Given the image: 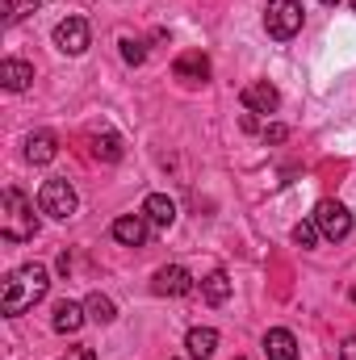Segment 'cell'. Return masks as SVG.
I'll return each instance as SVG.
<instances>
[{
	"label": "cell",
	"instance_id": "cell-1",
	"mask_svg": "<svg viewBox=\"0 0 356 360\" xmlns=\"http://www.w3.org/2000/svg\"><path fill=\"white\" fill-rule=\"evenodd\" d=\"M46 289H51V272L42 269V264H21L17 272H8V281H4L0 310H4L8 319H17V314H25L30 306H38V302L46 297Z\"/></svg>",
	"mask_w": 356,
	"mask_h": 360
},
{
	"label": "cell",
	"instance_id": "cell-2",
	"mask_svg": "<svg viewBox=\"0 0 356 360\" xmlns=\"http://www.w3.org/2000/svg\"><path fill=\"white\" fill-rule=\"evenodd\" d=\"M0 235L4 243H30L38 235V214L21 188H4L0 197Z\"/></svg>",
	"mask_w": 356,
	"mask_h": 360
},
{
	"label": "cell",
	"instance_id": "cell-3",
	"mask_svg": "<svg viewBox=\"0 0 356 360\" xmlns=\"http://www.w3.org/2000/svg\"><path fill=\"white\" fill-rule=\"evenodd\" d=\"M265 30H268V38L289 42V38L302 30V4H298V0H268Z\"/></svg>",
	"mask_w": 356,
	"mask_h": 360
},
{
	"label": "cell",
	"instance_id": "cell-4",
	"mask_svg": "<svg viewBox=\"0 0 356 360\" xmlns=\"http://www.w3.org/2000/svg\"><path fill=\"white\" fill-rule=\"evenodd\" d=\"M314 226H319V235L323 239H331V243H340V239H348L352 235V214H348V205H340V201H319L314 205Z\"/></svg>",
	"mask_w": 356,
	"mask_h": 360
},
{
	"label": "cell",
	"instance_id": "cell-5",
	"mask_svg": "<svg viewBox=\"0 0 356 360\" xmlns=\"http://www.w3.org/2000/svg\"><path fill=\"white\" fill-rule=\"evenodd\" d=\"M38 205H42V214H51V218H59V222H68L72 214H76V188L68 184V180H46L42 188H38Z\"/></svg>",
	"mask_w": 356,
	"mask_h": 360
},
{
	"label": "cell",
	"instance_id": "cell-6",
	"mask_svg": "<svg viewBox=\"0 0 356 360\" xmlns=\"http://www.w3.org/2000/svg\"><path fill=\"white\" fill-rule=\"evenodd\" d=\"M92 42V30L84 17H68V21H59L55 25V46L63 51V55H84Z\"/></svg>",
	"mask_w": 356,
	"mask_h": 360
},
{
	"label": "cell",
	"instance_id": "cell-7",
	"mask_svg": "<svg viewBox=\"0 0 356 360\" xmlns=\"http://www.w3.org/2000/svg\"><path fill=\"white\" fill-rule=\"evenodd\" d=\"M151 289H155L160 297H184V293H193V276L180 269V264H168V269L155 272Z\"/></svg>",
	"mask_w": 356,
	"mask_h": 360
},
{
	"label": "cell",
	"instance_id": "cell-8",
	"mask_svg": "<svg viewBox=\"0 0 356 360\" xmlns=\"http://www.w3.org/2000/svg\"><path fill=\"white\" fill-rule=\"evenodd\" d=\"M276 105H281V92L272 89L268 80H256V84L243 89V109L248 113H272Z\"/></svg>",
	"mask_w": 356,
	"mask_h": 360
},
{
	"label": "cell",
	"instance_id": "cell-9",
	"mask_svg": "<svg viewBox=\"0 0 356 360\" xmlns=\"http://www.w3.org/2000/svg\"><path fill=\"white\" fill-rule=\"evenodd\" d=\"M172 72H177V80H184V84H205L210 80V59L201 51H184Z\"/></svg>",
	"mask_w": 356,
	"mask_h": 360
},
{
	"label": "cell",
	"instance_id": "cell-10",
	"mask_svg": "<svg viewBox=\"0 0 356 360\" xmlns=\"http://www.w3.org/2000/svg\"><path fill=\"white\" fill-rule=\"evenodd\" d=\"M143 218L151 222V226H172L177 222V205H172V197H164V193H151L147 201H143Z\"/></svg>",
	"mask_w": 356,
	"mask_h": 360
},
{
	"label": "cell",
	"instance_id": "cell-11",
	"mask_svg": "<svg viewBox=\"0 0 356 360\" xmlns=\"http://www.w3.org/2000/svg\"><path fill=\"white\" fill-rule=\"evenodd\" d=\"M113 239L126 243V248H143V243H147V218H139V214L117 218V222H113Z\"/></svg>",
	"mask_w": 356,
	"mask_h": 360
},
{
	"label": "cell",
	"instance_id": "cell-12",
	"mask_svg": "<svg viewBox=\"0 0 356 360\" xmlns=\"http://www.w3.org/2000/svg\"><path fill=\"white\" fill-rule=\"evenodd\" d=\"M265 356L268 360H298V340H293V331L272 327L265 335Z\"/></svg>",
	"mask_w": 356,
	"mask_h": 360
},
{
	"label": "cell",
	"instance_id": "cell-13",
	"mask_svg": "<svg viewBox=\"0 0 356 360\" xmlns=\"http://www.w3.org/2000/svg\"><path fill=\"white\" fill-rule=\"evenodd\" d=\"M84 314H89V310H84L80 302H68V297H63V302L55 306V331H59V335H76V331L84 327Z\"/></svg>",
	"mask_w": 356,
	"mask_h": 360
},
{
	"label": "cell",
	"instance_id": "cell-14",
	"mask_svg": "<svg viewBox=\"0 0 356 360\" xmlns=\"http://www.w3.org/2000/svg\"><path fill=\"white\" fill-rule=\"evenodd\" d=\"M184 348H189V360H214L218 331H214V327H193L189 340H184Z\"/></svg>",
	"mask_w": 356,
	"mask_h": 360
},
{
	"label": "cell",
	"instance_id": "cell-15",
	"mask_svg": "<svg viewBox=\"0 0 356 360\" xmlns=\"http://www.w3.org/2000/svg\"><path fill=\"white\" fill-rule=\"evenodd\" d=\"M30 80H34V68H30L25 59H4V63H0V84L8 92L30 89Z\"/></svg>",
	"mask_w": 356,
	"mask_h": 360
},
{
	"label": "cell",
	"instance_id": "cell-16",
	"mask_svg": "<svg viewBox=\"0 0 356 360\" xmlns=\"http://www.w3.org/2000/svg\"><path fill=\"white\" fill-rule=\"evenodd\" d=\"M55 155H59V143H55V134L38 130V134H30V139H25V160H30V164H51Z\"/></svg>",
	"mask_w": 356,
	"mask_h": 360
},
{
	"label": "cell",
	"instance_id": "cell-17",
	"mask_svg": "<svg viewBox=\"0 0 356 360\" xmlns=\"http://www.w3.org/2000/svg\"><path fill=\"white\" fill-rule=\"evenodd\" d=\"M201 297H205L210 306H222V302L231 297V276H227L222 269H214L205 281H201Z\"/></svg>",
	"mask_w": 356,
	"mask_h": 360
},
{
	"label": "cell",
	"instance_id": "cell-18",
	"mask_svg": "<svg viewBox=\"0 0 356 360\" xmlns=\"http://www.w3.org/2000/svg\"><path fill=\"white\" fill-rule=\"evenodd\" d=\"M84 310H89L92 323H101V327H109V323L117 319V306H113V297H105V293H92L89 302H84Z\"/></svg>",
	"mask_w": 356,
	"mask_h": 360
},
{
	"label": "cell",
	"instance_id": "cell-19",
	"mask_svg": "<svg viewBox=\"0 0 356 360\" xmlns=\"http://www.w3.org/2000/svg\"><path fill=\"white\" fill-rule=\"evenodd\" d=\"M92 155L105 160V164H117L126 151H122V139L117 134H92Z\"/></svg>",
	"mask_w": 356,
	"mask_h": 360
},
{
	"label": "cell",
	"instance_id": "cell-20",
	"mask_svg": "<svg viewBox=\"0 0 356 360\" xmlns=\"http://www.w3.org/2000/svg\"><path fill=\"white\" fill-rule=\"evenodd\" d=\"M42 0H4V25H17L25 13H34Z\"/></svg>",
	"mask_w": 356,
	"mask_h": 360
},
{
	"label": "cell",
	"instance_id": "cell-21",
	"mask_svg": "<svg viewBox=\"0 0 356 360\" xmlns=\"http://www.w3.org/2000/svg\"><path fill=\"white\" fill-rule=\"evenodd\" d=\"M293 243H298V248H314V243H319V226H314V218L293 226Z\"/></svg>",
	"mask_w": 356,
	"mask_h": 360
},
{
	"label": "cell",
	"instance_id": "cell-22",
	"mask_svg": "<svg viewBox=\"0 0 356 360\" xmlns=\"http://www.w3.org/2000/svg\"><path fill=\"white\" fill-rule=\"evenodd\" d=\"M122 59H126L130 68H139V63L147 59V51H143V42H134V38H122Z\"/></svg>",
	"mask_w": 356,
	"mask_h": 360
},
{
	"label": "cell",
	"instance_id": "cell-23",
	"mask_svg": "<svg viewBox=\"0 0 356 360\" xmlns=\"http://www.w3.org/2000/svg\"><path fill=\"white\" fill-rule=\"evenodd\" d=\"M285 139H289L285 126H265V143H285Z\"/></svg>",
	"mask_w": 356,
	"mask_h": 360
},
{
	"label": "cell",
	"instance_id": "cell-24",
	"mask_svg": "<svg viewBox=\"0 0 356 360\" xmlns=\"http://www.w3.org/2000/svg\"><path fill=\"white\" fill-rule=\"evenodd\" d=\"M340 360H356V335H352V340H344V348H340Z\"/></svg>",
	"mask_w": 356,
	"mask_h": 360
},
{
	"label": "cell",
	"instance_id": "cell-25",
	"mask_svg": "<svg viewBox=\"0 0 356 360\" xmlns=\"http://www.w3.org/2000/svg\"><path fill=\"white\" fill-rule=\"evenodd\" d=\"M80 360H96L92 356V348H80Z\"/></svg>",
	"mask_w": 356,
	"mask_h": 360
},
{
	"label": "cell",
	"instance_id": "cell-26",
	"mask_svg": "<svg viewBox=\"0 0 356 360\" xmlns=\"http://www.w3.org/2000/svg\"><path fill=\"white\" fill-rule=\"evenodd\" d=\"M319 4H327V8H336V4H340V0H319Z\"/></svg>",
	"mask_w": 356,
	"mask_h": 360
},
{
	"label": "cell",
	"instance_id": "cell-27",
	"mask_svg": "<svg viewBox=\"0 0 356 360\" xmlns=\"http://www.w3.org/2000/svg\"><path fill=\"white\" fill-rule=\"evenodd\" d=\"M352 8H356V0H352Z\"/></svg>",
	"mask_w": 356,
	"mask_h": 360
},
{
	"label": "cell",
	"instance_id": "cell-28",
	"mask_svg": "<svg viewBox=\"0 0 356 360\" xmlns=\"http://www.w3.org/2000/svg\"><path fill=\"white\" fill-rule=\"evenodd\" d=\"M235 360H239V356H235Z\"/></svg>",
	"mask_w": 356,
	"mask_h": 360
}]
</instances>
